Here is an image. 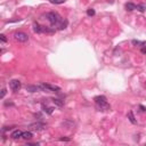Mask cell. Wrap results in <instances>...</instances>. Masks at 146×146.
I'll use <instances>...</instances> for the list:
<instances>
[{
  "mask_svg": "<svg viewBox=\"0 0 146 146\" xmlns=\"http://www.w3.org/2000/svg\"><path fill=\"white\" fill-rule=\"evenodd\" d=\"M96 103V106L99 111H108L110 110V104L107 103V99L105 96H96L94 98Z\"/></svg>",
  "mask_w": 146,
  "mask_h": 146,
  "instance_id": "1",
  "label": "cell"
},
{
  "mask_svg": "<svg viewBox=\"0 0 146 146\" xmlns=\"http://www.w3.org/2000/svg\"><path fill=\"white\" fill-rule=\"evenodd\" d=\"M42 17H46L49 21L51 26H58V24L61 23L63 18L58 15V13L56 12H50V13H47L46 15H42Z\"/></svg>",
  "mask_w": 146,
  "mask_h": 146,
  "instance_id": "2",
  "label": "cell"
},
{
  "mask_svg": "<svg viewBox=\"0 0 146 146\" xmlns=\"http://www.w3.org/2000/svg\"><path fill=\"white\" fill-rule=\"evenodd\" d=\"M39 88L43 91H47V92H50V91H55V92H58L61 91V88L58 86H55V84H50V83H40L39 84Z\"/></svg>",
  "mask_w": 146,
  "mask_h": 146,
  "instance_id": "3",
  "label": "cell"
},
{
  "mask_svg": "<svg viewBox=\"0 0 146 146\" xmlns=\"http://www.w3.org/2000/svg\"><path fill=\"white\" fill-rule=\"evenodd\" d=\"M9 88L13 90L14 92H17L18 90L22 88V83L20 80H16V79H14V80H10L9 81Z\"/></svg>",
  "mask_w": 146,
  "mask_h": 146,
  "instance_id": "4",
  "label": "cell"
},
{
  "mask_svg": "<svg viewBox=\"0 0 146 146\" xmlns=\"http://www.w3.org/2000/svg\"><path fill=\"white\" fill-rule=\"evenodd\" d=\"M14 39L18 42H26L27 40H29V36H27L26 33H24V32H15V34H14Z\"/></svg>",
  "mask_w": 146,
  "mask_h": 146,
  "instance_id": "5",
  "label": "cell"
},
{
  "mask_svg": "<svg viewBox=\"0 0 146 146\" xmlns=\"http://www.w3.org/2000/svg\"><path fill=\"white\" fill-rule=\"evenodd\" d=\"M29 128L31 129V130H34V131H39V130H42V129L45 128V125L43 123H33V125H31Z\"/></svg>",
  "mask_w": 146,
  "mask_h": 146,
  "instance_id": "6",
  "label": "cell"
},
{
  "mask_svg": "<svg viewBox=\"0 0 146 146\" xmlns=\"http://www.w3.org/2000/svg\"><path fill=\"white\" fill-rule=\"evenodd\" d=\"M22 135H23V132H22L21 130L16 129V130H14V131L12 132L10 137H12L13 139H18V138H21V137H22Z\"/></svg>",
  "mask_w": 146,
  "mask_h": 146,
  "instance_id": "7",
  "label": "cell"
},
{
  "mask_svg": "<svg viewBox=\"0 0 146 146\" xmlns=\"http://www.w3.org/2000/svg\"><path fill=\"white\" fill-rule=\"evenodd\" d=\"M32 26H33V31H34V33H42V25H40L39 23L34 22Z\"/></svg>",
  "mask_w": 146,
  "mask_h": 146,
  "instance_id": "8",
  "label": "cell"
},
{
  "mask_svg": "<svg viewBox=\"0 0 146 146\" xmlns=\"http://www.w3.org/2000/svg\"><path fill=\"white\" fill-rule=\"evenodd\" d=\"M56 32L55 27H48V26H42V33H48V34H54Z\"/></svg>",
  "mask_w": 146,
  "mask_h": 146,
  "instance_id": "9",
  "label": "cell"
},
{
  "mask_svg": "<svg viewBox=\"0 0 146 146\" xmlns=\"http://www.w3.org/2000/svg\"><path fill=\"white\" fill-rule=\"evenodd\" d=\"M39 89H40L39 86H32V84L26 86V91H30V92H36V91H38Z\"/></svg>",
  "mask_w": 146,
  "mask_h": 146,
  "instance_id": "10",
  "label": "cell"
},
{
  "mask_svg": "<svg viewBox=\"0 0 146 146\" xmlns=\"http://www.w3.org/2000/svg\"><path fill=\"white\" fill-rule=\"evenodd\" d=\"M67 23H69V22L66 21V20H62L57 27H58L60 30H64V29H66V26H67Z\"/></svg>",
  "mask_w": 146,
  "mask_h": 146,
  "instance_id": "11",
  "label": "cell"
},
{
  "mask_svg": "<svg viewBox=\"0 0 146 146\" xmlns=\"http://www.w3.org/2000/svg\"><path fill=\"white\" fill-rule=\"evenodd\" d=\"M32 137H33V134L31 131H24L23 135H22V138H24V139H31Z\"/></svg>",
  "mask_w": 146,
  "mask_h": 146,
  "instance_id": "12",
  "label": "cell"
},
{
  "mask_svg": "<svg viewBox=\"0 0 146 146\" xmlns=\"http://www.w3.org/2000/svg\"><path fill=\"white\" fill-rule=\"evenodd\" d=\"M125 9L128 10V12H131V10H134V9H136V5L132 2H127L125 3Z\"/></svg>",
  "mask_w": 146,
  "mask_h": 146,
  "instance_id": "13",
  "label": "cell"
},
{
  "mask_svg": "<svg viewBox=\"0 0 146 146\" xmlns=\"http://www.w3.org/2000/svg\"><path fill=\"white\" fill-rule=\"evenodd\" d=\"M128 119H129V121H130L132 125H136V123H137V121H136V119H135V116H134V113H132L131 111L128 113Z\"/></svg>",
  "mask_w": 146,
  "mask_h": 146,
  "instance_id": "14",
  "label": "cell"
},
{
  "mask_svg": "<svg viewBox=\"0 0 146 146\" xmlns=\"http://www.w3.org/2000/svg\"><path fill=\"white\" fill-rule=\"evenodd\" d=\"M42 110L45 111L46 113L51 114V113H53V111H54V108H53V107H49V106H47V105H45V104H42Z\"/></svg>",
  "mask_w": 146,
  "mask_h": 146,
  "instance_id": "15",
  "label": "cell"
},
{
  "mask_svg": "<svg viewBox=\"0 0 146 146\" xmlns=\"http://www.w3.org/2000/svg\"><path fill=\"white\" fill-rule=\"evenodd\" d=\"M51 101H53V103H54L55 105H57V106H60V107H62V106H63V104H64V103H63V102L61 101V99H58V98H53Z\"/></svg>",
  "mask_w": 146,
  "mask_h": 146,
  "instance_id": "16",
  "label": "cell"
},
{
  "mask_svg": "<svg viewBox=\"0 0 146 146\" xmlns=\"http://www.w3.org/2000/svg\"><path fill=\"white\" fill-rule=\"evenodd\" d=\"M136 8H137V10H139V12H145L146 10V5H137L136 6Z\"/></svg>",
  "mask_w": 146,
  "mask_h": 146,
  "instance_id": "17",
  "label": "cell"
},
{
  "mask_svg": "<svg viewBox=\"0 0 146 146\" xmlns=\"http://www.w3.org/2000/svg\"><path fill=\"white\" fill-rule=\"evenodd\" d=\"M51 3H55V5H61V3H64L65 0H49Z\"/></svg>",
  "mask_w": 146,
  "mask_h": 146,
  "instance_id": "18",
  "label": "cell"
},
{
  "mask_svg": "<svg viewBox=\"0 0 146 146\" xmlns=\"http://www.w3.org/2000/svg\"><path fill=\"white\" fill-rule=\"evenodd\" d=\"M87 15L88 16H94L95 15V10H94L92 8H89L88 10H87Z\"/></svg>",
  "mask_w": 146,
  "mask_h": 146,
  "instance_id": "19",
  "label": "cell"
},
{
  "mask_svg": "<svg viewBox=\"0 0 146 146\" xmlns=\"http://www.w3.org/2000/svg\"><path fill=\"white\" fill-rule=\"evenodd\" d=\"M132 43H134V45H138V46L145 45V42H140V41H138V40H132Z\"/></svg>",
  "mask_w": 146,
  "mask_h": 146,
  "instance_id": "20",
  "label": "cell"
},
{
  "mask_svg": "<svg viewBox=\"0 0 146 146\" xmlns=\"http://www.w3.org/2000/svg\"><path fill=\"white\" fill-rule=\"evenodd\" d=\"M0 39H1V41L2 42H7V38L5 34H0Z\"/></svg>",
  "mask_w": 146,
  "mask_h": 146,
  "instance_id": "21",
  "label": "cell"
},
{
  "mask_svg": "<svg viewBox=\"0 0 146 146\" xmlns=\"http://www.w3.org/2000/svg\"><path fill=\"white\" fill-rule=\"evenodd\" d=\"M60 140H62V142H70L71 140V138H67V137H61Z\"/></svg>",
  "mask_w": 146,
  "mask_h": 146,
  "instance_id": "22",
  "label": "cell"
},
{
  "mask_svg": "<svg viewBox=\"0 0 146 146\" xmlns=\"http://www.w3.org/2000/svg\"><path fill=\"white\" fill-rule=\"evenodd\" d=\"M6 92H7L6 89H2V90H1V96H0V97H1V98H3V97H5V95H6Z\"/></svg>",
  "mask_w": 146,
  "mask_h": 146,
  "instance_id": "23",
  "label": "cell"
},
{
  "mask_svg": "<svg viewBox=\"0 0 146 146\" xmlns=\"http://www.w3.org/2000/svg\"><path fill=\"white\" fill-rule=\"evenodd\" d=\"M9 105H10V106H13V105H14V103H13V102H5V106H9Z\"/></svg>",
  "mask_w": 146,
  "mask_h": 146,
  "instance_id": "24",
  "label": "cell"
},
{
  "mask_svg": "<svg viewBox=\"0 0 146 146\" xmlns=\"http://www.w3.org/2000/svg\"><path fill=\"white\" fill-rule=\"evenodd\" d=\"M140 51H142L143 54H146V47H143L142 49H140Z\"/></svg>",
  "mask_w": 146,
  "mask_h": 146,
  "instance_id": "25",
  "label": "cell"
},
{
  "mask_svg": "<svg viewBox=\"0 0 146 146\" xmlns=\"http://www.w3.org/2000/svg\"><path fill=\"white\" fill-rule=\"evenodd\" d=\"M27 145H30V146H34V145H39V144L38 143H27Z\"/></svg>",
  "mask_w": 146,
  "mask_h": 146,
  "instance_id": "26",
  "label": "cell"
},
{
  "mask_svg": "<svg viewBox=\"0 0 146 146\" xmlns=\"http://www.w3.org/2000/svg\"><path fill=\"white\" fill-rule=\"evenodd\" d=\"M139 107H140V111H142V112H145V111H146V108L144 107V106H142V105H140Z\"/></svg>",
  "mask_w": 146,
  "mask_h": 146,
  "instance_id": "27",
  "label": "cell"
},
{
  "mask_svg": "<svg viewBox=\"0 0 146 146\" xmlns=\"http://www.w3.org/2000/svg\"><path fill=\"white\" fill-rule=\"evenodd\" d=\"M145 84H146V82H145Z\"/></svg>",
  "mask_w": 146,
  "mask_h": 146,
  "instance_id": "28",
  "label": "cell"
}]
</instances>
